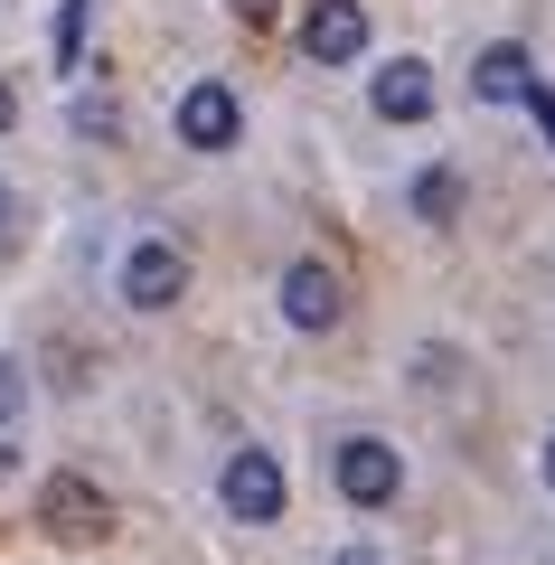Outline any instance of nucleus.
Returning <instances> with one entry per match:
<instances>
[{
	"label": "nucleus",
	"mask_w": 555,
	"mask_h": 565,
	"mask_svg": "<svg viewBox=\"0 0 555 565\" xmlns=\"http://www.w3.org/2000/svg\"><path fill=\"white\" fill-rule=\"evenodd\" d=\"M367 104H377L386 122H424V114H434V66H424V57H396V66H377Z\"/></svg>",
	"instance_id": "8"
},
{
	"label": "nucleus",
	"mask_w": 555,
	"mask_h": 565,
	"mask_svg": "<svg viewBox=\"0 0 555 565\" xmlns=\"http://www.w3.org/2000/svg\"><path fill=\"white\" fill-rule=\"evenodd\" d=\"M236 132H245V104H236V85H189L179 95V141L189 151H236Z\"/></svg>",
	"instance_id": "4"
},
{
	"label": "nucleus",
	"mask_w": 555,
	"mask_h": 565,
	"mask_svg": "<svg viewBox=\"0 0 555 565\" xmlns=\"http://www.w3.org/2000/svg\"><path fill=\"white\" fill-rule=\"evenodd\" d=\"M301 47H311V66H357V47H367V10H357V0H311Z\"/></svg>",
	"instance_id": "6"
},
{
	"label": "nucleus",
	"mask_w": 555,
	"mask_h": 565,
	"mask_svg": "<svg viewBox=\"0 0 555 565\" xmlns=\"http://www.w3.org/2000/svg\"><path fill=\"white\" fill-rule=\"evenodd\" d=\"M527 85H536L527 47H480V66H471V95L480 104H527Z\"/></svg>",
	"instance_id": "9"
},
{
	"label": "nucleus",
	"mask_w": 555,
	"mask_h": 565,
	"mask_svg": "<svg viewBox=\"0 0 555 565\" xmlns=\"http://www.w3.org/2000/svg\"><path fill=\"white\" fill-rule=\"evenodd\" d=\"M236 20H274V0H236Z\"/></svg>",
	"instance_id": "15"
},
{
	"label": "nucleus",
	"mask_w": 555,
	"mask_h": 565,
	"mask_svg": "<svg viewBox=\"0 0 555 565\" xmlns=\"http://www.w3.org/2000/svg\"><path fill=\"white\" fill-rule=\"evenodd\" d=\"M452 207H461V180H452V170H424V180H415V217H452Z\"/></svg>",
	"instance_id": "10"
},
{
	"label": "nucleus",
	"mask_w": 555,
	"mask_h": 565,
	"mask_svg": "<svg viewBox=\"0 0 555 565\" xmlns=\"http://www.w3.org/2000/svg\"><path fill=\"white\" fill-rule=\"evenodd\" d=\"M114 282H122V302H132V311H170L179 292H189V255H179L170 236H141L132 255H122Z\"/></svg>",
	"instance_id": "3"
},
{
	"label": "nucleus",
	"mask_w": 555,
	"mask_h": 565,
	"mask_svg": "<svg viewBox=\"0 0 555 565\" xmlns=\"http://www.w3.org/2000/svg\"><path fill=\"white\" fill-rule=\"evenodd\" d=\"M85 20H95V0H66V20H57V66H76V47H85Z\"/></svg>",
	"instance_id": "12"
},
{
	"label": "nucleus",
	"mask_w": 555,
	"mask_h": 565,
	"mask_svg": "<svg viewBox=\"0 0 555 565\" xmlns=\"http://www.w3.org/2000/svg\"><path fill=\"white\" fill-rule=\"evenodd\" d=\"M330 481H339V500H349V509H386L405 490V462H396V444H377V434H349L339 462H330Z\"/></svg>",
	"instance_id": "1"
},
{
	"label": "nucleus",
	"mask_w": 555,
	"mask_h": 565,
	"mask_svg": "<svg viewBox=\"0 0 555 565\" xmlns=\"http://www.w3.org/2000/svg\"><path fill=\"white\" fill-rule=\"evenodd\" d=\"M217 500H226V519H245V527L282 519V462H274L264 444L226 452V471H217Z\"/></svg>",
	"instance_id": "2"
},
{
	"label": "nucleus",
	"mask_w": 555,
	"mask_h": 565,
	"mask_svg": "<svg viewBox=\"0 0 555 565\" xmlns=\"http://www.w3.org/2000/svg\"><path fill=\"white\" fill-rule=\"evenodd\" d=\"M546 490H555V444H546Z\"/></svg>",
	"instance_id": "17"
},
{
	"label": "nucleus",
	"mask_w": 555,
	"mask_h": 565,
	"mask_svg": "<svg viewBox=\"0 0 555 565\" xmlns=\"http://www.w3.org/2000/svg\"><path fill=\"white\" fill-rule=\"evenodd\" d=\"M39 519L57 527V537H104V527H114V509H104V490H85L76 471H57V481L39 490Z\"/></svg>",
	"instance_id": "7"
},
{
	"label": "nucleus",
	"mask_w": 555,
	"mask_h": 565,
	"mask_svg": "<svg viewBox=\"0 0 555 565\" xmlns=\"http://www.w3.org/2000/svg\"><path fill=\"white\" fill-rule=\"evenodd\" d=\"M10 122H20V95H10V85H0V132H10Z\"/></svg>",
	"instance_id": "16"
},
{
	"label": "nucleus",
	"mask_w": 555,
	"mask_h": 565,
	"mask_svg": "<svg viewBox=\"0 0 555 565\" xmlns=\"http://www.w3.org/2000/svg\"><path fill=\"white\" fill-rule=\"evenodd\" d=\"M29 415V377H20V359H0V434Z\"/></svg>",
	"instance_id": "11"
},
{
	"label": "nucleus",
	"mask_w": 555,
	"mask_h": 565,
	"mask_svg": "<svg viewBox=\"0 0 555 565\" xmlns=\"http://www.w3.org/2000/svg\"><path fill=\"white\" fill-rule=\"evenodd\" d=\"M330 565H386V556H367V546H339V556Z\"/></svg>",
	"instance_id": "14"
},
{
	"label": "nucleus",
	"mask_w": 555,
	"mask_h": 565,
	"mask_svg": "<svg viewBox=\"0 0 555 565\" xmlns=\"http://www.w3.org/2000/svg\"><path fill=\"white\" fill-rule=\"evenodd\" d=\"M339 311H349L339 274H330L320 255H301L292 274H282V321H292V330H339Z\"/></svg>",
	"instance_id": "5"
},
{
	"label": "nucleus",
	"mask_w": 555,
	"mask_h": 565,
	"mask_svg": "<svg viewBox=\"0 0 555 565\" xmlns=\"http://www.w3.org/2000/svg\"><path fill=\"white\" fill-rule=\"evenodd\" d=\"M527 114H536V132H546V151H555V85H527Z\"/></svg>",
	"instance_id": "13"
}]
</instances>
